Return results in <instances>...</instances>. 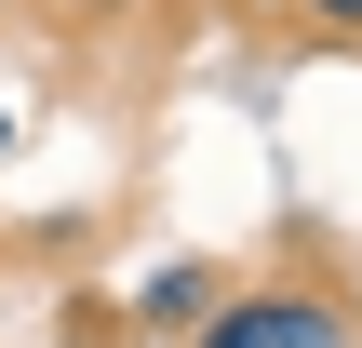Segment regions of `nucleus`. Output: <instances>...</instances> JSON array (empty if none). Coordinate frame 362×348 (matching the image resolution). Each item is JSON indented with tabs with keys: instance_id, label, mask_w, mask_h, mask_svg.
Wrapping results in <instances>:
<instances>
[{
	"instance_id": "f257e3e1",
	"label": "nucleus",
	"mask_w": 362,
	"mask_h": 348,
	"mask_svg": "<svg viewBox=\"0 0 362 348\" xmlns=\"http://www.w3.org/2000/svg\"><path fill=\"white\" fill-rule=\"evenodd\" d=\"M188 348H362L349 295H322V282H242V295H215Z\"/></svg>"
},
{
	"instance_id": "f03ea898",
	"label": "nucleus",
	"mask_w": 362,
	"mask_h": 348,
	"mask_svg": "<svg viewBox=\"0 0 362 348\" xmlns=\"http://www.w3.org/2000/svg\"><path fill=\"white\" fill-rule=\"evenodd\" d=\"M202 308H215V268H202V255H161V268L134 282V322H148V335H188Z\"/></svg>"
},
{
	"instance_id": "7ed1b4c3",
	"label": "nucleus",
	"mask_w": 362,
	"mask_h": 348,
	"mask_svg": "<svg viewBox=\"0 0 362 348\" xmlns=\"http://www.w3.org/2000/svg\"><path fill=\"white\" fill-rule=\"evenodd\" d=\"M309 27H336V40H362V0H296Z\"/></svg>"
},
{
	"instance_id": "20e7f679",
	"label": "nucleus",
	"mask_w": 362,
	"mask_h": 348,
	"mask_svg": "<svg viewBox=\"0 0 362 348\" xmlns=\"http://www.w3.org/2000/svg\"><path fill=\"white\" fill-rule=\"evenodd\" d=\"M67 13H134V0H67Z\"/></svg>"
},
{
	"instance_id": "39448f33",
	"label": "nucleus",
	"mask_w": 362,
	"mask_h": 348,
	"mask_svg": "<svg viewBox=\"0 0 362 348\" xmlns=\"http://www.w3.org/2000/svg\"><path fill=\"white\" fill-rule=\"evenodd\" d=\"M0 148H13V94H0Z\"/></svg>"
},
{
	"instance_id": "423d86ee",
	"label": "nucleus",
	"mask_w": 362,
	"mask_h": 348,
	"mask_svg": "<svg viewBox=\"0 0 362 348\" xmlns=\"http://www.w3.org/2000/svg\"><path fill=\"white\" fill-rule=\"evenodd\" d=\"M242 13H269V0H242Z\"/></svg>"
},
{
	"instance_id": "0eeeda50",
	"label": "nucleus",
	"mask_w": 362,
	"mask_h": 348,
	"mask_svg": "<svg viewBox=\"0 0 362 348\" xmlns=\"http://www.w3.org/2000/svg\"><path fill=\"white\" fill-rule=\"evenodd\" d=\"M349 322H362V295H349Z\"/></svg>"
}]
</instances>
